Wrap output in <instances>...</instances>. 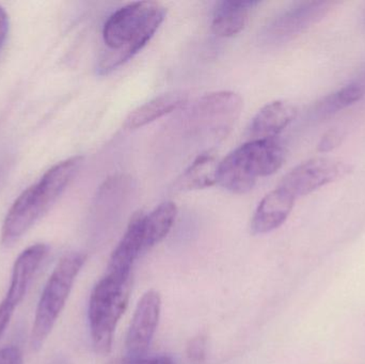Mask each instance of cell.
<instances>
[{"instance_id":"cell-1","label":"cell","mask_w":365,"mask_h":364,"mask_svg":"<svg viewBox=\"0 0 365 364\" xmlns=\"http://www.w3.org/2000/svg\"><path fill=\"white\" fill-rule=\"evenodd\" d=\"M166 12L165 6L154 1L133 2L113 12L103 29L110 53L101 62V73L107 74L138 53L153 38Z\"/></svg>"},{"instance_id":"cell-2","label":"cell","mask_w":365,"mask_h":364,"mask_svg":"<svg viewBox=\"0 0 365 364\" xmlns=\"http://www.w3.org/2000/svg\"><path fill=\"white\" fill-rule=\"evenodd\" d=\"M83 158L74 156L58 162L43 175L42 179L21 192L6 214L1 230L4 245L21 239L58 200L71 183Z\"/></svg>"},{"instance_id":"cell-3","label":"cell","mask_w":365,"mask_h":364,"mask_svg":"<svg viewBox=\"0 0 365 364\" xmlns=\"http://www.w3.org/2000/svg\"><path fill=\"white\" fill-rule=\"evenodd\" d=\"M285 156L287 151L277 139L247 141L221 160L217 184L233 194H246L259 177L276 173Z\"/></svg>"},{"instance_id":"cell-4","label":"cell","mask_w":365,"mask_h":364,"mask_svg":"<svg viewBox=\"0 0 365 364\" xmlns=\"http://www.w3.org/2000/svg\"><path fill=\"white\" fill-rule=\"evenodd\" d=\"M130 291V279H121L109 274L92 291L88 318L92 343L98 354L110 353L115 327L128 308Z\"/></svg>"},{"instance_id":"cell-5","label":"cell","mask_w":365,"mask_h":364,"mask_svg":"<svg viewBox=\"0 0 365 364\" xmlns=\"http://www.w3.org/2000/svg\"><path fill=\"white\" fill-rule=\"evenodd\" d=\"M86 254L70 252L58 263L41 294L31 333V346L38 350L66 306L73 284L85 264Z\"/></svg>"},{"instance_id":"cell-6","label":"cell","mask_w":365,"mask_h":364,"mask_svg":"<svg viewBox=\"0 0 365 364\" xmlns=\"http://www.w3.org/2000/svg\"><path fill=\"white\" fill-rule=\"evenodd\" d=\"M353 171L349 162L334 158L317 157L302 162L289 171L278 187L294 199L308 196L323 186L347 177Z\"/></svg>"},{"instance_id":"cell-7","label":"cell","mask_w":365,"mask_h":364,"mask_svg":"<svg viewBox=\"0 0 365 364\" xmlns=\"http://www.w3.org/2000/svg\"><path fill=\"white\" fill-rule=\"evenodd\" d=\"M331 6L330 1L295 2L274 17L266 30V38L272 43L291 40L321 21Z\"/></svg>"},{"instance_id":"cell-8","label":"cell","mask_w":365,"mask_h":364,"mask_svg":"<svg viewBox=\"0 0 365 364\" xmlns=\"http://www.w3.org/2000/svg\"><path fill=\"white\" fill-rule=\"evenodd\" d=\"M242 98L230 91L215 92L204 96L193 109L197 128L210 130L214 136L223 137L232 128L242 110Z\"/></svg>"},{"instance_id":"cell-9","label":"cell","mask_w":365,"mask_h":364,"mask_svg":"<svg viewBox=\"0 0 365 364\" xmlns=\"http://www.w3.org/2000/svg\"><path fill=\"white\" fill-rule=\"evenodd\" d=\"M160 311L162 297L160 293L151 290L141 297L126 336L128 358L145 357L158 329Z\"/></svg>"},{"instance_id":"cell-10","label":"cell","mask_w":365,"mask_h":364,"mask_svg":"<svg viewBox=\"0 0 365 364\" xmlns=\"http://www.w3.org/2000/svg\"><path fill=\"white\" fill-rule=\"evenodd\" d=\"M143 213L133 216L125 234L111 254L107 271L109 275L121 279H130L133 265L143 252Z\"/></svg>"},{"instance_id":"cell-11","label":"cell","mask_w":365,"mask_h":364,"mask_svg":"<svg viewBox=\"0 0 365 364\" xmlns=\"http://www.w3.org/2000/svg\"><path fill=\"white\" fill-rule=\"evenodd\" d=\"M296 115L297 109L291 103L285 100L269 103L251 121L247 130L248 141L277 139L293 122Z\"/></svg>"},{"instance_id":"cell-12","label":"cell","mask_w":365,"mask_h":364,"mask_svg":"<svg viewBox=\"0 0 365 364\" xmlns=\"http://www.w3.org/2000/svg\"><path fill=\"white\" fill-rule=\"evenodd\" d=\"M47 250L48 247L44 244H36L19 254L13 266L10 288L6 298L2 301L4 305L15 310L21 303L30 282L34 279V274L47 254Z\"/></svg>"},{"instance_id":"cell-13","label":"cell","mask_w":365,"mask_h":364,"mask_svg":"<svg viewBox=\"0 0 365 364\" xmlns=\"http://www.w3.org/2000/svg\"><path fill=\"white\" fill-rule=\"evenodd\" d=\"M295 199L277 187L264 197L257 205L251 222L253 234H266L284 224L291 214Z\"/></svg>"},{"instance_id":"cell-14","label":"cell","mask_w":365,"mask_h":364,"mask_svg":"<svg viewBox=\"0 0 365 364\" xmlns=\"http://www.w3.org/2000/svg\"><path fill=\"white\" fill-rule=\"evenodd\" d=\"M259 1H233L225 0L217 2L212 19V30L216 36L230 38L240 33L247 21L249 14Z\"/></svg>"},{"instance_id":"cell-15","label":"cell","mask_w":365,"mask_h":364,"mask_svg":"<svg viewBox=\"0 0 365 364\" xmlns=\"http://www.w3.org/2000/svg\"><path fill=\"white\" fill-rule=\"evenodd\" d=\"M187 98L188 96L184 92H170V93L162 94L132 111L126 118L124 128L126 130H137V128H143V126L177 110L187 102Z\"/></svg>"},{"instance_id":"cell-16","label":"cell","mask_w":365,"mask_h":364,"mask_svg":"<svg viewBox=\"0 0 365 364\" xmlns=\"http://www.w3.org/2000/svg\"><path fill=\"white\" fill-rule=\"evenodd\" d=\"M219 162L212 152L200 154L178 179L175 188L181 192L204 189L217 184Z\"/></svg>"},{"instance_id":"cell-17","label":"cell","mask_w":365,"mask_h":364,"mask_svg":"<svg viewBox=\"0 0 365 364\" xmlns=\"http://www.w3.org/2000/svg\"><path fill=\"white\" fill-rule=\"evenodd\" d=\"M178 215L177 205L170 201L162 203L143 218V252L151 249L170 232Z\"/></svg>"},{"instance_id":"cell-18","label":"cell","mask_w":365,"mask_h":364,"mask_svg":"<svg viewBox=\"0 0 365 364\" xmlns=\"http://www.w3.org/2000/svg\"><path fill=\"white\" fill-rule=\"evenodd\" d=\"M365 89L356 83H349L334 93L322 98L313 109V115L323 120L340 113L343 109L359 102L364 95Z\"/></svg>"},{"instance_id":"cell-19","label":"cell","mask_w":365,"mask_h":364,"mask_svg":"<svg viewBox=\"0 0 365 364\" xmlns=\"http://www.w3.org/2000/svg\"><path fill=\"white\" fill-rule=\"evenodd\" d=\"M206 340L205 336L199 335L192 338L187 345V357L189 363L192 364H202L206 357Z\"/></svg>"},{"instance_id":"cell-20","label":"cell","mask_w":365,"mask_h":364,"mask_svg":"<svg viewBox=\"0 0 365 364\" xmlns=\"http://www.w3.org/2000/svg\"><path fill=\"white\" fill-rule=\"evenodd\" d=\"M344 137V132L338 130V128L328 130L322 136L319 145H317V150L321 153H329V152L334 151V149L342 145Z\"/></svg>"},{"instance_id":"cell-21","label":"cell","mask_w":365,"mask_h":364,"mask_svg":"<svg viewBox=\"0 0 365 364\" xmlns=\"http://www.w3.org/2000/svg\"><path fill=\"white\" fill-rule=\"evenodd\" d=\"M0 364H24L21 350L16 346L0 348Z\"/></svg>"},{"instance_id":"cell-22","label":"cell","mask_w":365,"mask_h":364,"mask_svg":"<svg viewBox=\"0 0 365 364\" xmlns=\"http://www.w3.org/2000/svg\"><path fill=\"white\" fill-rule=\"evenodd\" d=\"M122 364H175V363L170 357L158 356L151 357V358H147V357L137 359L126 358Z\"/></svg>"},{"instance_id":"cell-23","label":"cell","mask_w":365,"mask_h":364,"mask_svg":"<svg viewBox=\"0 0 365 364\" xmlns=\"http://www.w3.org/2000/svg\"><path fill=\"white\" fill-rule=\"evenodd\" d=\"M13 312H14V310L11 309L8 306L4 305V303H0V339H1L9 323H10Z\"/></svg>"},{"instance_id":"cell-24","label":"cell","mask_w":365,"mask_h":364,"mask_svg":"<svg viewBox=\"0 0 365 364\" xmlns=\"http://www.w3.org/2000/svg\"><path fill=\"white\" fill-rule=\"evenodd\" d=\"M9 32V17L6 10L0 6V49L6 42Z\"/></svg>"},{"instance_id":"cell-25","label":"cell","mask_w":365,"mask_h":364,"mask_svg":"<svg viewBox=\"0 0 365 364\" xmlns=\"http://www.w3.org/2000/svg\"><path fill=\"white\" fill-rule=\"evenodd\" d=\"M354 83H358V85H362L365 89V66L360 71L359 75H358L357 80Z\"/></svg>"}]
</instances>
